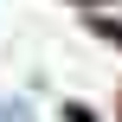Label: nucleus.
<instances>
[{
  "mask_svg": "<svg viewBox=\"0 0 122 122\" xmlns=\"http://www.w3.org/2000/svg\"><path fill=\"white\" fill-rule=\"evenodd\" d=\"M84 19H90L103 39H116V45H122V0H84Z\"/></svg>",
  "mask_w": 122,
  "mask_h": 122,
  "instance_id": "obj_1",
  "label": "nucleus"
}]
</instances>
